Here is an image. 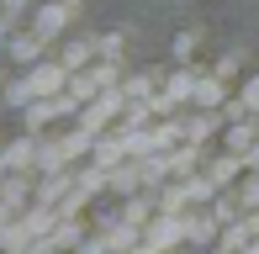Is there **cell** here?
Returning <instances> with one entry per match:
<instances>
[{"label": "cell", "instance_id": "1", "mask_svg": "<svg viewBox=\"0 0 259 254\" xmlns=\"http://www.w3.org/2000/svg\"><path fill=\"white\" fill-rule=\"evenodd\" d=\"M64 85H69V64H32L27 74H21L16 85L6 90V101H11L16 111H21L27 101H37V96H58Z\"/></svg>", "mask_w": 259, "mask_h": 254}, {"label": "cell", "instance_id": "2", "mask_svg": "<svg viewBox=\"0 0 259 254\" xmlns=\"http://www.w3.org/2000/svg\"><path fill=\"white\" fill-rule=\"evenodd\" d=\"M74 106H79L74 96H37V101H27V106H21V122L37 133V127H48L53 117H69Z\"/></svg>", "mask_w": 259, "mask_h": 254}, {"label": "cell", "instance_id": "3", "mask_svg": "<svg viewBox=\"0 0 259 254\" xmlns=\"http://www.w3.org/2000/svg\"><path fill=\"white\" fill-rule=\"evenodd\" d=\"M69 6H74V0H48V6H37V16H32V27H37L42 37H58V32L69 27Z\"/></svg>", "mask_w": 259, "mask_h": 254}, {"label": "cell", "instance_id": "4", "mask_svg": "<svg viewBox=\"0 0 259 254\" xmlns=\"http://www.w3.org/2000/svg\"><path fill=\"white\" fill-rule=\"evenodd\" d=\"M42 43H48V37H42L37 27H27V32H16V37L6 43V48H11V59H21V64H37V59H42Z\"/></svg>", "mask_w": 259, "mask_h": 254}, {"label": "cell", "instance_id": "5", "mask_svg": "<svg viewBox=\"0 0 259 254\" xmlns=\"http://www.w3.org/2000/svg\"><path fill=\"white\" fill-rule=\"evenodd\" d=\"M175 238H185V223H180V217L169 212V217H159V223H154V228L143 233V244L154 249V244H175Z\"/></svg>", "mask_w": 259, "mask_h": 254}, {"label": "cell", "instance_id": "6", "mask_svg": "<svg viewBox=\"0 0 259 254\" xmlns=\"http://www.w3.org/2000/svg\"><path fill=\"white\" fill-rule=\"evenodd\" d=\"M101 90H106V85L96 79V69H90V74H85V69H79V74H74V69H69V96H74L79 106H85V101H96Z\"/></svg>", "mask_w": 259, "mask_h": 254}, {"label": "cell", "instance_id": "7", "mask_svg": "<svg viewBox=\"0 0 259 254\" xmlns=\"http://www.w3.org/2000/svg\"><path fill=\"white\" fill-rule=\"evenodd\" d=\"M122 154H127V143H122V138H96V164H101V170L122 164Z\"/></svg>", "mask_w": 259, "mask_h": 254}, {"label": "cell", "instance_id": "8", "mask_svg": "<svg viewBox=\"0 0 259 254\" xmlns=\"http://www.w3.org/2000/svg\"><path fill=\"white\" fill-rule=\"evenodd\" d=\"M191 101H196V106H206V111H211V106H222V85L201 74V79H196V96H191Z\"/></svg>", "mask_w": 259, "mask_h": 254}, {"label": "cell", "instance_id": "9", "mask_svg": "<svg viewBox=\"0 0 259 254\" xmlns=\"http://www.w3.org/2000/svg\"><path fill=\"white\" fill-rule=\"evenodd\" d=\"M254 143H259L254 127H233L228 133V154H254Z\"/></svg>", "mask_w": 259, "mask_h": 254}, {"label": "cell", "instance_id": "10", "mask_svg": "<svg viewBox=\"0 0 259 254\" xmlns=\"http://www.w3.org/2000/svg\"><path fill=\"white\" fill-rule=\"evenodd\" d=\"M196 79H201V74H191V69H180V74L169 79V101H185V96H196Z\"/></svg>", "mask_w": 259, "mask_h": 254}, {"label": "cell", "instance_id": "11", "mask_svg": "<svg viewBox=\"0 0 259 254\" xmlns=\"http://www.w3.org/2000/svg\"><path fill=\"white\" fill-rule=\"evenodd\" d=\"M138 170H143V164H138ZM138 170H116V175H111V191L133 196V191H138V180H143V175H138Z\"/></svg>", "mask_w": 259, "mask_h": 254}, {"label": "cell", "instance_id": "12", "mask_svg": "<svg viewBox=\"0 0 259 254\" xmlns=\"http://www.w3.org/2000/svg\"><path fill=\"white\" fill-rule=\"evenodd\" d=\"M64 64L69 69H85L90 64V43H69V48H64Z\"/></svg>", "mask_w": 259, "mask_h": 254}, {"label": "cell", "instance_id": "13", "mask_svg": "<svg viewBox=\"0 0 259 254\" xmlns=\"http://www.w3.org/2000/svg\"><path fill=\"white\" fill-rule=\"evenodd\" d=\"M243 111H254V117H259V74L243 79Z\"/></svg>", "mask_w": 259, "mask_h": 254}, {"label": "cell", "instance_id": "14", "mask_svg": "<svg viewBox=\"0 0 259 254\" xmlns=\"http://www.w3.org/2000/svg\"><path fill=\"white\" fill-rule=\"evenodd\" d=\"M143 96H154V79H143V74H138L133 85H127V101H143Z\"/></svg>", "mask_w": 259, "mask_h": 254}, {"label": "cell", "instance_id": "15", "mask_svg": "<svg viewBox=\"0 0 259 254\" xmlns=\"http://www.w3.org/2000/svg\"><path fill=\"white\" fill-rule=\"evenodd\" d=\"M101 53H106V59H116V53H122V37H116V32H111V37H101Z\"/></svg>", "mask_w": 259, "mask_h": 254}, {"label": "cell", "instance_id": "16", "mask_svg": "<svg viewBox=\"0 0 259 254\" xmlns=\"http://www.w3.org/2000/svg\"><path fill=\"white\" fill-rule=\"evenodd\" d=\"M243 206H259V175L249 180V186H243Z\"/></svg>", "mask_w": 259, "mask_h": 254}, {"label": "cell", "instance_id": "17", "mask_svg": "<svg viewBox=\"0 0 259 254\" xmlns=\"http://www.w3.org/2000/svg\"><path fill=\"white\" fill-rule=\"evenodd\" d=\"M0 43H11V37H6V21H0Z\"/></svg>", "mask_w": 259, "mask_h": 254}]
</instances>
